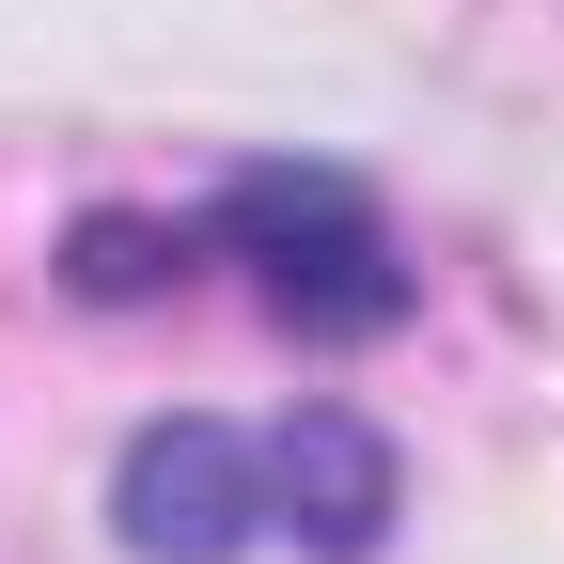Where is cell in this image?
Returning <instances> with one entry per match:
<instances>
[{"label": "cell", "instance_id": "cell-2", "mask_svg": "<svg viewBox=\"0 0 564 564\" xmlns=\"http://www.w3.org/2000/svg\"><path fill=\"white\" fill-rule=\"evenodd\" d=\"M173 251H204V267H251V299H267V314H299V329H329V345H361V329H392V314H408L392 220H377V204L345 188V173H299V158L236 173V188L204 204Z\"/></svg>", "mask_w": 564, "mask_h": 564}, {"label": "cell", "instance_id": "cell-1", "mask_svg": "<svg viewBox=\"0 0 564 564\" xmlns=\"http://www.w3.org/2000/svg\"><path fill=\"white\" fill-rule=\"evenodd\" d=\"M110 518L141 564H236V549H314L361 564L392 533V455L345 408H282V423H158L126 440Z\"/></svg>", "mask_w": 564, "mask_h": 564}]
</instances>
